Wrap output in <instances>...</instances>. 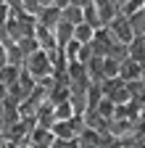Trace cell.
I'll list each match as a JSON object with an SVG mask.
<instances>
[{"label":"cell","instance_id":"1","mask_svg":"<svg viewBox=\"0 0 145 148\" xmlns=\"http://www.w3.org/2000/svg\"><path fill=\"white\" fill-rule=\"evenodd\" d=\"M24 69L32 74L34 79H42V77H50L53 74V66H50V58H48V53L45 50H34V53H29L27 58H24Z\"/></svg>","mask_w":145,"mask_h":148},{"label":"cell","instance_id":"12","mask_svg":"<svg viewBox=\"0 0 145 148\" xmlns=\"http://www.w3.org/2000/svg\"><path fill=\"white\" fill-rule=\"evenodd\" d=\"M127 18H129L132 34H135V37H145V13H142V11H137V13L127 16Z\"/></svg>","mask_w":145,"mask_h":148},{"label":"cell","instance_id":"14","mask_svg":"<svg viewBox=\"0 0 145 148\" xmlns=\"http://www.w3.org/2000/svg\"><path fill=\"white\" fill-rule=\"evenodd\" d=\"M103 77H119V61H114L111 56H103Z\"/></svg>","mask_w":145,"mask_h":148},{"label":"cell","instance_id":"8","mask_svg":"<svg viewBox=\"0 0 145 148\" xmlns=\"http://www.w3.org/2000/svg\"><path fill=\"white\" fill-rule=\"evenodd\" d=\"M71 32H74V24H69V21H58L53 27V37H56V48L58 50H63V45L71 40Z\"/></svg>","mask_w":145,"mask_h":148},{"label":"cell","instance_id":"15","mask_svg":"<svg viewBox=\"0 0 145 148\" xmlns=\"http://www.w3.org/2000/svg\"><path fill=\"white\" fill-rule=\"evenodd\" d=\"M93 48H90V42L87 45H79V50H77V56H74V61H79V64H87L90 58H93Z\"/></svg>","mask_w":145,"mask_h":148},{"label":"cell","instance_id":"5","mask_svg":"<svg viewBox=\"0 0 145 148\" xmlns=\"http://www.w3.org/2000/svg\"><path fill=\"white\" fill-rule=\"evenodd\" d=\"M140 77H142V66H140L137 61L124 58V61L119 64V79H121V82H135V79H140Z\"/></svg>","mask_w":145,"mask_h":148},{"label":"cell","instance_id":"16","mask_svg":"<svg viewBox=\"0 0 145 148\" xmlns=\"http://www.w3.org/2000/svg\"><path fill=\"white\" fill-rule=\"evenodd\" d=\"M8 61H5V45H3V40H0V66H5Z\"/></svg>","mask_w":145,"mask_h":148},{"label":"cell","instance_id":"23","mask_svg":"<svg viewBox=\"0 0 145 148\" xmlns=\"http://www.w3.org/2000/svg\"><path fill=\"white\" fill-rule=\"evenodd\" d=\"M116 148H119V145H116Z\"/></svg>","mask_w":145,"mask_h":148},{"label":"cell","instance_id":"18","mask_svg":"<svg viewBox=\"0 0 145 148\" xmlns=\"http://www.w3.org/2000/svg\"><path fill=\"white\" fill-rule=\"evenodd\" d=\"M53 5L61 11V8H66V5H69V0H53Z\"/></svg>","mask_w":145,"mask_h":148},{"label":"cell","instance_id":"21","mask_svg":"<svg viewBox=\"0 0 145 148\" xmlns=\"http://www.w3.org/2000/svg\"><path fill=\"white\" fill-rule=\"evenodd\" d=\"M3 143H5V135H3V132H0V148H3Z\"/></svg>","mask_w":145,"mask_h":148},{"label":"cell","instance_id":"6","mask_svg":"<svg viewBox=\"0 0 145 148\" xmlns=\"http://www.w3.org/2000/svg\"><path fill=\"white\" fill-rule=\"evenodd\" d=\"M34 21L42 24V27H48V29H53V27L61 21V11H58L56 5H42V8L37 11V16H34Z\"/></svg>","mask_w":145,"mask_h":148},{"label":"cell","instance_id":"22","mask_svg":"<svg viewBox=\"0 0 145 148\" xmlns=\"http://www.w3.org/2000/svg\"><path fill=\"white\" fill-rule=\"evenodd\" d=\"M19 148H32V145H29V143H24V145H19Z\"/></svg>","mask_w":145,"mask_h":148},{"label":"cell","instance_id":"20","mask_svg":"<svg viewBox=\"0 0 145 148\" xmlns=\"http://www.w3.org/2000/svg\"><path fill=\"white\" fill-rule=\"evenodd\" d=\"M40 5H53V0H37Z\"/></svg>","mask_w":145,"mask_h":148},{"label":"cell","instance_id":"2","mask_svg":"<svg viewBox=\"0 0 145 148\" xmlns=\"http://www.w3.org/2000/svg\"><path fill=\"white\" fill-rule=\"evenodd\" d=\"M106 29H108V34L114 37V42H124V45H129L132 42V27H129V18H127L124 13H119L116 11V16L111 18V21L106 24Z\"/></svg>","mask_w":145,"mask_h":148},{"label":"cell","instance_id":"7","mask_svg":"<svg viewBox=\"0 0 145 148\" xmlns=\"http://www.w3.org/2000/svg\"><path fill=\"white\" fill-rule=\"evenodd\" d=\"M93 5H95V11H98V18H100L103 27L111 21V18L116 16V11H119L114 0H93Z\"/></svg>","mask_w":145,"mask_h":148},{"label":"cell","instance_id":"13","mask_svg":"<svg viewBox=\"0 0 145 148\" xmlns=\"http://www.w3.org/2000/svg\"><path fill=\"white\" fill-rule=\"evenodd\" d=\"M93 108L98 111V114H100L103 119H111V116H114V111H116V103H114V101H108V98L103 95V98H100V101H98Z\"/></svg>","mask_w":145,"mask_h":148},{"label":"cell","instance_id":"11","mask_svg":"<svg viewBox=\"0 0 145 148\" xmlns=\"http://www.w3.org/2000/svg\"><path fill=\"white\" fill-rule=\"evenodd\" d=\"M61 21H69V24H79L82 21V8L69 3L66 8H61Z\"/></svg>","mask_w":145,"mask_h":148},{"label":"cell","instance_id":"9","mask_svg":"<svg viewBox=\"0 0 145 148\" xmlns=\"http://www.w3.org/2000/svg\"><path fill=\"white\" fill-rule=\"evenodd\" d=\"M93 34H95V27H90L87 21H79L74 24V32H71V37L79 42V45H87L90 40H93Z\"/></svg>","mask_w":145,"mask_h":148},{"label":"cell","instance_id":"10","mask_svg":"<svg viewBox=\"0 0 145 148\" xmlns=\"http://www.w3.org/2000/svg\"><path fill=\"white\" fill-rule=\"evenodd\" d=\"M19 71H21V66H16V64L0 66V82H3V85H13L16 79H19Z\"/></svg>","mask_w":145,"mask_h":148},{"label":"cell","instance_id":"19","mask_svg":"<svg viewBox=\"0 0 145 148\" xmlns=\"http://www.w3.org/2000/svg\"><path fill=\"white\" fill-rule=\"evenodd\" d=\"M5 130V122H3V101H0V132Z\"/></svg>","mask_w":145,"mask_h":148},{"label":"cell","instance_id":"4","mask_svg":"<svg viewBox=\"0 0 145 148\" xmlns=\"http://www.w3.org/2000/svg\"><path fill=\"white\" fill-rule=\"evenodd\" d=\"M32 37H34V42H37V48H40V50H53V48H56V37H53V29H48V27H42V24H37V21H34Z\"/></svg>","mask_w":145,"mask_h":148},{"label":"cell","instance_id":"3","mask_svg":"<svg viewBox=\"0 0 145 148\" xmlns=\"http://www.w3.org/2000/svg\"><path fill=\"white\" fill-rule=\"evenodd\" d=\"M53 140H56V138H53L50 130L37 127V124H32L29 135H27V143H29L32 148H50V143H53Z\"/></svg>","mask_w":145,"mask_h":148},{"label":"cell","instance_id":"17","mask_svg":"<svg viewBox=\"0 0 145 148\" xmlns=\"http://www.w3.org/2000/svg\"><path fill=\"white\" fill-rule=\"evenodd\" d=\"M5 98H8V85L0 82V101H5Z\"/></svg>","mask_w":145,"mask_h":148}]
</instances>
